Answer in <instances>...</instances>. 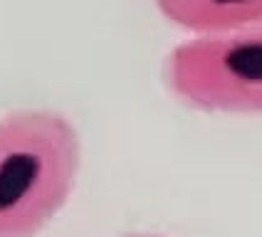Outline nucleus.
Returning <instances> with one entry per match:
<instances>
[{
    "mask_svg": "<svg viewBox=\"0 0 262 237\" xmlns=\"http://www.w3.org/2000/svg\"><path fill=\"white\" fill-rule=\"evenodd\" d=\"M163 77L176 99L193 109L262 114V28L176 44Z\"/></svg>",
    "mask_w": 262,
    "mask_h": 237,
    "instance_id": "f03ea898",
    "label": "nucleus"
},
{
    "mask_svg": "<svg viewBox=\"0 0 262 237\" xmlns=\"http://www.w3.org/2000/svg\"><path fill=\"white\" fill-rule=\"evenodd\" d=\"M82 146L74 124L52 109L0 118V237H35L70 200Z\"/></svg>",
    "mask_w": 262,
    "mask_h": 237,
    "instance_id": "f257e3e1",
    "label": "nucleus"
},
{
    "mask_svg": "<svg viewBox=\"0 0 262 237\" xmlns=\"http://www.w3.org/2000/svg\"><path fill=\"white\" fill-rule=\"evenodd\" d=\"M163 17L193 32H237L262 28V0H156Z\"/></svg>",
    "mask_w": 262,
    "mask_h": 237,
    "instance_id": "7ed1b4c3",
    "label": "nucleus"
},
{
    "mask_svg": "<svg viewBox=\"0 0 262 237\" xmlns=\"http://www.w3.org/2000/svg\"><path fill=\"white\" fill-rule=\"evenodd\" d=\"M124 237H163V235H146V232H139V235H124Z\"/></svg>",
    "mask_w": 262,
    "mask_h": 237,
    "instance_id": "20e7f679",
    "label": "nucleus"
}]
</instances>
